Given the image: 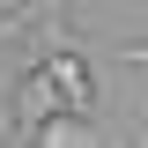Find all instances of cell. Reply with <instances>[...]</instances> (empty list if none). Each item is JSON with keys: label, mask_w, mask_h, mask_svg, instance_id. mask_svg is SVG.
<instances>
[{"label": "cell", "mask_w": 148, "mask_h": 148, "mask_svg": "<svg viewBox=\"0 0 148 148\" xmlns=\"http://www.w3.org/2000/svg\"><path fill=\"white\" fill-rule=\"evenodd\" d=\"M59 8H67V0H37V22H52V15H59Z\"/></svg>", "instance_id": "obj_5"}, {"label": "cell", "mask_w": 148, "mask_h": 148, "mask_svg": "<svg viewBox=\"0 0 148 148\" xmlns=\"http://www.w3.org/2000/svg\"><path fill=\"white\" fill-rule=\"evenodd\" d=\"M59 104H67V96H59V82H52V67L37 59V67H30V74L15 82V119H8V141H30V126L45 119V111H59ZM67 111H74V104H67Z\"/></svg>", "instance_id": "obj_1"}, {"label": "cell", "mask_w": 148, "mask_h": 148, "mask_svg": "<svg viewBox=\"0 0 148 148\" xmlns=\"http://www.w3.org/2000/svg\"><path fill=\"white\" fill-rule=\"evenodd\" d=\"M30 22H37V0H30V8H8V15H0V37H22Z\"/></svg>", "instance_id": "obj_3"}, {"label": "cell", "mask_w": 148, "mask_h": 148, "mask_svg": "<svg viewBox=\"0 0 148 148\" xmlns=\"http://www.w3.org/2000/svg\"><path fill=\"white\" fill-rule=\"evenodd\" d=\"M30 141H111V133L96 126L89 111H67V104H59V111H45V119L30 126Z\"/></svg>", "instance_id": "obj_2"}, {"label": "cell", "mask_w": 148, "mask_h": 148, "mask_svg": "<svg viewBox=\"0 0 148 148\" xmlns=\"http://www.w3.org/2000/svg\"><path fill=\"white\" fill-rule=\"evenodd\" d=\"M119 59L126 67H148V45H119Z\"/></svg>", "instance_id": "obj_4"}]
</instances>
